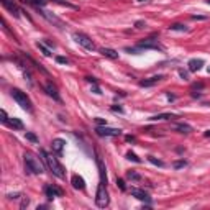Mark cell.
<instances>
[{
	"label": "cell",
	"instance_id": "5bb4252c",
	"mask_svg": "<svg viewBox=\"0 0 210 210\" xmlns=\"http://www.w3.org/2000/svg\"><path fill=\"white\" fill-rule=\"evenodd\" d=\"M44 90H46L48 95L53 97L56 102H61V97H59V94H57V89H56V86H54L53 82H48L46 86H44Z\"/></svg>",
	"mask_w": 210,
	"mask_h": 210
},
{
	"label": "cell",
	"instance_id": "c3c4849f",
	"mask_svg": "<svg viewBox=\"0 0 210 210\" xmlns=\"http://www.w3.org/2000/svg\"><path fill=\"white\" fill-rule=\"evenodd\" d=\"M203 136H207V138H209V136H210V130H207V132L203 133Z\"/></svg>",
	"mask_w": 210,
	"mask_h": 210
},
{
	"label": "cell",
	"instance_id": "f546056e",
	"mask_svg": "<svg viewBox=\"0 0 210 210\" xmlns=\"http://www.w3.org/2000/svg\"><path fill=\"white\" fill-rule=\"evenodd\" d=\"M179 76H181V79H184V81H189V72L184 71V69H179Z\"/></svg>",
	"mask_w": 210,
	"mask_h": 210
},
{
	"label": "cell",
	"instance_id": "f35d334b",
	"mask_svg": "<svg viewBox=\"0 0 210 210\" xmlns=\"http://www.w3.org/2000/svg\"><path fill=\"white\" fill-rule=\"evenodd\" d=\"M125 140H126V141H128V143H133V141H135V136H133V135H126V136H125Z\"/></svg>",
	"mask_w": 210,
	"mask_h": 210
},
{
	"label": "cell",
	"instance_id": "5b68a950",
	"mask_svg": "<svg viewBox=\"0 0 210 210\" xmlns=\"http://www.w3.org/2000/svg\"><path fill=\"white\" fill-rule=\"evenodd\" d=\"M72 38H74L76 43H79L82 48H84V49H87V51H94V49H95V43H94V41L87 35H84V33L76 31L74 35H72Z\"/></svg>",
	"mask_w": 210,
	"mask_h": 210
},
{
	"label": "cell",
	"instance_id": "7402d4cb",
	"mask_svg": "<svg viewBox=\"0 0 210 210\" xmlns=\"http://www.w3.org/2000/svg\"><path fill=\"white\" fill-rule=\"evenodd\" d=\"M126 177H128L130 181H136V182L143 181L141 174H138V172H136V171H128V172H126Z\"/></svg>",
	"mask_w": 210,
	"mask_h": 210
},
{
	"label": "cell",
	"instance_id": "ab89813d",
	"mask_svg": "<svg viewBox=\"0 0 210 210\" xmlns=\"http://www.w3.org/2000/svg\"><path fill=\"white\" fill-rule=\"evenodd\" d=\"M86 81H87V82H90V84H97V79H95V77H90V76H87Z\"/></svg>",
	"mask_w": 210,
	"mask_h": 210
},
{
	"label": "cell",
	"instance_id": "e575fe53",
	"mask_svg": "<svg viewBox=\"0 0 210 210\" xmlns=\"http://www.w3.org/2000/svg\"><path fill=\"white\" fill-rule=\"evenodd\" d=\"M135 26H136V28H138V30H141V28H145V22H143V20H138V22H136L135 23Z\"/></svg>",
	"mask_w": 210,
	"mask_h": 210
},
{
	"label": "cell",
	"instance_id": "4dcf8cb0",
	"mask_svg": "<svg viewBox=\"0 0 210 210\" xmlns=\"http://www.w3.org/2000/svg\"><path fill=\"white\" fill-rule=\"evenodd\" d=\"M56 61L59 62V64H68V62H69V59H68V57H64V56H57Z\"/></svg>",
	"mask_w": 210,
	"mask_h": 210
},
{
	"label": "cell",
	"instance_id": "8d00e7d4",
	"mask_svg": "<svg viewBox=\"0 0 210 210\" xmlns=\"http://www.w3.org/2000/svg\"><path fill=\"white\" fill-rule=\"evenodd\" d=\"M192 89H194V90H197V89H199V90H202V89H203V84H202V82H199V84H194V86H192Z\"/></svg>",
	"mask_w": 210,
	"mask_h": 210
},
{
	"label": "cell",
	"instance_id": "816d5d0a",
	"mask_svg": "<svg viewBox=\"0 0 210 210\" xmlns=\"http://www.w3.org/2000/svg\"><path fill=\"white\" fill-rule=\"evenodd\" d=\"M207 4H209V5H210V0H207Z\"/></svg>",
	"mask_w": 210,
	"mask_h": 210
},
{
	"label": "cell",
	"instance_id": "681fc988",
	"mask_svg": "<svg viewBox=\"0 0 210 210\" xmlns=\"http://www.w3.org/2000/svg\"><path fill=\"white\" fill-rule=\"evenodd\" d=\"M207 72H209V74H210V66H209V68H207Z\"/></svg>",
	"mask_w": 210,
	"mask_h": 210
},
{
	"label": "cell",
	"instance_id": "e0dca14e",
	"mask_svg": "<svg viewBox=\"0 0 210 210\" xmlns=\"http://www.w3.org/2000/svg\"><path fill=\"white\" fill-rule=\"evenodd\" d=\"M5 125L10 126V128H13V130H23V128H25V126H23V121L20 120V118H15V117L8 118V121Z\"/></svg>",
	"mask_w": 210,
	"mask_h": 210
},
{
	"label": "cell",
	"instance_id": "52a82bcc",
	"mask_svg": "<svg viewBox=\"0 0 210 210\" xmlns=\"http://www.w3.org/2000/svg\"><path fill=\"white\" fill-rule=\"evenodd\" d=\"M138 48H141V49H158V51H163V46L158 43L156 38L143 39V41H140V43H138Z\"/></svg>",
	"mask_w": 210,
	"mask_h": 210
},
{
	"label": "cell",
	"instance_id": "8fae6325",
	"mask_svg": "<svg viewBox=\"0 0 210 210\" xmlns=\"http://www.w3.org/2000/svg\"><path fill=\"white\" fill-rule=\"evenodd\" d=\"M64 146H66L64 140L56 138V140H53V143H51V150H53V153H56L57 156H62V153H64Z\"/></svg>",
	"mask_w": 210,
	"mask_h": 210
},
{
	"label": "cell",
	"instance_id": "7dc6e473",
	"mask_svg": "<svg viewBox=\"0 0 210 210\" xmlns=\"http://www.w3.org/2000/svg\"><path fill=\"white\" fill-rule=\"evenodd\" d=\"M43 209H48V205H38V210H43Z\"/></svg>",
	"mask_w": 210,
	"mask_h": 210
},
{
	"label": "cell",
	"instance_id": "1f68e13d",
	"mask_svg": "<svg viewBox=\"0 0 210 210\" xmlns=\"http://www.w3.org/2000/svg\"><path fill=\"white\" fill-rule=\"evenodd\" d=\"M117 185L120 187V190H126V185H125L123 179H117Z\"/></svg>",
	"mask_w": 210,
	"mask_h": 210
},
{
	"label": "cell",
	"instance_id": "f6af8a7d",
	"mask_svg": "<svg viewBox=\"0 0 210 210\" xmlns=\"http://www.w3.org/2000/svg\"><path fill=\"white\" fill-rule=\"evenodd\" d=\"M192 18H194V20H205L207 17H200V15H194Z\"/></svg>",
	"mask_w": 210,
	"mask_h": 210
},
{
	"label": "cell",
	"instance_id": "ffe728a7",
	"mask_svg": "<svg viewBox=\"0 0 210 210\" xmlns=\"http://www.w3.org/2000/svg\"><path fill=\"white\" fill-rule=\"evenodd\" d=\"M100 53H102L105 57H110V59H118V53L115 49H112V48H102V49H100Z\"/></svg>",
	"mask_w": 210,
	"mask_h": 210
},
{
	"label": "cell",
	"instance_id": "277c9868",
	"mask_svg": "<svg viewBox=\"0 0 210 210\" xmlns=\"http://www.w3.org/2000/svg\"><path fill=\"white\" fill-rule=\"evenodd\" d=\"M110 199H108V192H107V184L99 182V187H97V194H95V203L100 209H105L108 205Z\"/></svg>",
	"mask_w": 210,
	"mask_h": 210
},
{
	"label": "cell",
	"instance_id": "484cf974",
	"mask_svg": "<svg viewBox=\"0 0 210 210\" xmlns=\"http://www.w3.org/2000/svg\"><path fill=\"white\" fill-rule=\"evenodd\" d=\"M148 161L150 163H153L154 166H159V167H164V161H161V159H158V158H154V156H148Z\"/></svg>",
	"mask_w": 210,
	"mask_h": 210
},
{
	"label": "cell",
	"instance_id": "9c48e42d",
	"mask_svg": "<svg viewBox=\"0 0 210 210\" xmlns=\"http://www.w3.org/2000/svg\"><path fill=\"white\" fill-rule=\"evenodd\" d=\"M44 194H46V197H48L49 200H53L54 197H61L64 192H62V189L57 187V185L48 184V185H44Z\"/></svg>",
	"mask_w": 210,
	"mask_h": 210
},
{
	"label": "cell",
	"instance_id": "f907efd6",
	"mask_svg": "<svg viewBox=\"0 0 210 210\" xmlns=\"http://www.w3.org/2000/svg\"><path fill=\"white\" fill-rule=\"evenodd\" d=\"M138 2H146V0H138Z\"/></svg>",
	"mask_w": 210,
	"mask_h": 210
},
{
	"label": "cell",
	"instance_id": "8992f818",
	"mask_svg": "<svg viewBox=\"0 0 210 210\" xmlns=\"http://www.w3.org/2000/svg\"><path fill=\"white\" fill-rule=\"evenodd\" d=\"M95 133L99 136H120L121 135V130L118 128H110L107 125H99L95 128Z\"/></svg>",
	"mask_w": 210,
	"mask_h": 210
},
{
	"label": "cell",
	"instance_id": "44dd1931",
	"mask_svg": "<svg viewBox=\"0 0 210 210\" xmlns=\"http://www.w3.org/2000/svg\"><path fill=\"white\" fill-rule=\"evenodd\" d=\"M23 2H26V4H31L33 7H36V8H43L44 5L49 2V0H23Z\"/></svg>",
	"mask_w": 210,
	"mask_h": 210
},
{
	"label": "cell",
	"instance_id": "60d3db41",
	"mask_svg": "<svg viewBox=\"0 0 210 210\" xmlns=\"http://www.w3.org/2000/svg\"><path fill=\"white\" fill-rule=\"evenodd\" d=\"M92 92H94V94H102V92H100V89H99V86H97V84H94V89H92Z\"/></svg>",
	"mask_w": 210,
	"mask_h": 210
},
{
	"label": "cell",
	"instance_id": "cb8c5ba5",
	"mask_svg": "<svg viewBox=\"0 0 210 210\" xmlns=\"http://www.w3.org/2000/svg\"><path fill=\"white\" fill-rule=\"evenodd\" d=\"M36 46H38V49L41 51V53H43V54H44V56H46V57H49V56H51V51L48 49V48L44 46L43 43H36Z\"/></svg>",
	"mask_w": 210,
	"mask_h": 210
},
{
	"label": "cell",
	"instance_id": "603a6c76",
	"mask_svg": "<svg viewBox=\"0 0 210 210\" xmlns=\"http://www.w3.org/2000/svg\"><path fill=\"white\" fill-rule=\"evenodd\" d=\"M169 30H172V31H187V26L182 25V23H172L169 26Z\"/></svg>",
	"mask_w": 210,
	"mask_h": 210
},
{
	"label": "cell",
	"instance_id": "7bdbcfd3",
	"mask_svg": "<svg viewBox=\"0 0 210 210\" xmlns=\"http://www.w3.org/2000/svg\"><path fill=\"white\" fill-rule=\"evenodd\" d=\"M44 43H46L49 48H54V43H53V41H49V39H44Z\"/></svg>",
	"mask_w": 210,
	"mask_h": 210
},
{
	"label": "cell",
	"instance_id": "3957f363",
	"mask_svg": "<svg viewBox=\"0 0 210 210\" xmlns=\"http://www.w3.org/2000/svg\"><path fill=\"white\" fill-rule=\"evenodd\" d=\"M12 97H13V100L20 105V107L23 108V110L26 112H33V105H31V100H30V97L26 95L25 92H22L20 89H12L10 90Z\"/></svg>",
	"mask_w": 210,
	"mask_h": 210
},
{
	"label": "cell",
	"instance_id": "d4e9b609",
	"mask_svg": "<svg viewBox=\"0 0 210 210\" xmlns=\"http://www.w3.org/2000/svg\"><path fill=\"white\" fill-rule=\"evenodd\" d=\"M172 166H174V169H182V167L187 166V161H185V159H177V161L172 163Z\"/></svg>",
	"mask_w": 210,
	"mask_h": 210
},
{
	"label": "cell",
	"instance_id": "74e56055",
	"mask_svg": "<svg viewBox=\"0 0 210 210\" xmlns=\"http://www.w3.org/2000/svg\"><path fill=\"white\" fill-rule=\"evenodd\" d=\"M95 123L97 125H107V120H103V118H95Z\"/></svg>",
	"mask_w": 210,
	"mask_h": 210
},
{
	"label": "cell",
	"instance_id": "836d02e7",
	"mask_svg": "<svg viewBox=\"0 0 210 210\" xmlns=\"http://www.w3.org/2000/svg\"><path fill=\"white\" fill-rule=\"evenodd\" d=\"M0 115H2V123H7V121H8V115H7V112H5V110H2V112H0Z\"/></svg>",
	"mask_w": 210,
	"mask_h": 210
},
{
	"label": "cell",
	"instance_id": "ba28073f",
	"mask_svg": "<svg viewBox=\"0 0 210 210\" xmlns=\"http://www.w3.org/2000/svg\"><path fill=\"white\" fill-rule=\"evenodd\" d=\"M38 12H39V15H41V17H44L48 20V22L49 23H53V25H56L57 28H64V22H62V20H59V18L57 17H54V15H51L49 12H46V10H43V8H38Z\"/></svg>",
	"mask_w": 210,
	"mask_h": 210
},
{
	"label": "cell",
	"instance_id": "2e32d148",
	"mask_svg": "<svg viewBox=\"0 0 210 210\" xmlns=\"http://www.w3.org/2000/svg\"><path fill=\"white\" fill-rule=\"evenodd\" d=\"M203 64H205V62H203V59H195V57H194V59H190V61L187 62L189 71H190V72H197V71H200Z\"/></svg>",
	"mask_w": 210,
	"mask_h": 210
},
{
	"label": "cell",
	"instance_id": "b9f144b4",
	"mask_svg": "<svg viewBox=\"0 0 210 210\" xmlns=\"http://www.w3.org/2000/svg\"><path fill=\"white\" fill-rule=\"evenodd\" d=\"M8 199H18V197H20V194H8Z\"/></svg>",
	"mask_w": 210,
	"mask_h": 210
},
{
	"label": "cell",
	"instance_id": "4316f807",
	"mask_svg": "<svg viewBox=\"0 0 210 210\" xmlns=\"http://www.w3.org/2000/svg\"><path fill=\"white\" fill-rule=\"evenodd\" d=\"M126 159L133 161V163H141V159H140L135 153H132V151H128V153H126Z\"/></svg>",
	"mask_w": 210,
	"mask_h": 210
},
{
	"label": "cell",
	"instance_id": "f1b7e54d",
	"mask_svg": "<svg viewBox=\"0 0 210 210\" xmlns=\"http://www.w3.org/2000/svg\"><path fill=\"white\" fill-rule=\"evenodd\" d=\"M125 51H126V53H130V54H140L141 53V48H125Z\"/></svg>",
	"mask_w": 210,
	"mask_h": 210
},
{
	"label": "cell",
	"instance_id": "6da1fadb",
	"mask_svg": "<svg viewBox=\"0 0 210 210\" xmlns=\"http://www.w3.org/2000/svg\"><path fill=\"white\" fill-rule=\"evenodd\" d=\"M39 153H41V156L44 158V161H46L48 167H49V171L53 172L56 177H59V179H64V177H66L64 167H62V164L57 161V158H54L53 154H48L44 150H39Z\"/></svg>",
	"mask_w": 210,
	"mask_h": 210
},
{
	"label": "cell",
	"instance_id": "ac0fdd59",
	"mask_svg": "<svg viewBox=\"0 0 210 210\" xmlns=\"http://www.w3.org/2000/svg\"><path fill=\"white\" fill-rule=\"evenodd\" d=\"M174 130H176V132H179V133H185V135H189V133L194 132L192 126H190V125H187V123H176L174 125Z\"/></svg>",
	"mask_w": 210,
	"mask_h": 210
},
{
	"label": "cell",
	"instance_id": "ee69618b",
	"mask_svg": "<svg viewBox=\"0 0 210 210\" xmlns=\"http://www.w3.org/2000/svg\"><path fill=\"white\" fill-rule=\"evenodd\" d=\"M167 99H169V100H176V95H174V94H171V92H167Z\"/></svg>",
	"mask_w": 210,
	"mask_h": 210
},
{
	"label": "cell",
	"instance_id": "7a4b0ae2",
	"mask_svg": "<svg viewBox=\"0 0 210 210\" xmlns=\"http://www.w3.org/2000/svg\"><path fill=\"white\" fill-rule=\"evenodd\" d=\"M23 159H25V169H26V172H30V174H41V172H44L43 164L39 163V161L36 159L31 153H25Z\"/></svg>",
	"mask_w": 210,
	"mask_h": 210
},
{
	"label": "cell",
	"instance_id": "d6a6232c",
	"mask_svg": "<svg viewBox=\"0 0 210 210\" xmlns=\"http://www.w3.org/2000/svg\"><path fill=\"white\" fill-rule=\"evenodd\" d=\"M112 110L113 112H117V113H123V107H120V105H112Z\"/></svg>",
	"mask_w": 210,
	"mask_h": 210
},
{
	"label": "cell",
	"instance_id": "83f0119b",
	"mask_svg": "<svg viewBox=\"0 0 210 210\" xmlns=\"http://www.w3.org/2000/svg\"><path fill=\"white\" fill-rule=\"evenodd\" d=\"M25 136H26V140H28V141H31V143H38V136H36L35 133L26 132V133H25Z\"/></svg>",
	"mask_w": 210,
	"mask_h": 210
},
{
	"label": "cell",
	"instance_id": "d590c367",
	"mask_svg": "<svg viewBox=\"0 0 210 210\" xmlns=\"http://www.w3.org/2000/svg\"><path fill=\"white\" fill-rule=\"evenodd\" d=\"M28 203H30V200L25 197V199L22 200V205H20V209H26V207H28Z\"/></svg>",
	"mask_w": 210,
	"mask_h": 210
},
{
	"label": "cell",
	"instance_id": "d6986e66",
	"mask_svg": "<svg viewBox=\"0 0 210 210\" xmlns=\"http://www.w3.org/2000/svg\"><path fill=\"white\" fill-rule=\"evenodd\" d=\"M172 118H177L174 113H158V115H153L150 117L151 121H158V120H172Z\"/></svg>",
	"mask_w": 210,
	"mask_h": 210
},
{
	"label": "cell",
	"instance_id": "30bf717a",
	"mask_svg": "<svg viewBox=\"0 0 210 210\" xmlns=\"http://www.w3.org/2000/svg\"><path fill=\"white\" fill-rule=\"evenodd\" d=\"M0 2H2V5H4L5 8H7L8 12H10L12 15H13V17H20V13H22V10H20V7H18L17 4H15L13 0H0Z\"/></svg>",
	"mask_w": 210,
	"mask_h": 210
},
{
	"label": "cell",
	"instance_id": "7c38bea8",
	"mask_svg": "<svg viewBox=\"0 0 210 210\" xmlns=\"http://www.w3.org/2000/svg\"><path fill=\"white\" fill-rule=\"evenodd\" d=\"M132 195L133 197H136L138 200H143V202H148V203H151V197L148 195V192H145L143 189H138V187H132Z\"/></svg>",
	"mask_w": 210,
	"mask_h": 210
},
{
	"label": "cell",
	"instance_id": "4fadbf2b",
	"mask_svg": "<svg viewBox=\"0 0 210 210\" xmlns=\"http://www.w3.org/2000/svg\"><path fill=\"white\" fill-rule=\"evenodd\" d=\"M164 76L159 74V76H153V77H148V79H143V81H140V86L141 87H153L156 86L159 81H163Z\"/></svg>",
	"mask_w": 210,
	"mask_h": 210
},
{
	"label": "cell",
	"instance_id": "9a60e30c",
	"mask_svg": "<svg viewBox=\"0 0 210 210\" xmlns=\"http://www.w3.org/2000/svg\"><path fill=\"white\" fill-rule=\"evenodd\" d=\"M71 184L74 189H77V190H82V189L86 187V181H84V177H81L79 174H74L71 177Z\"/></svg>",
	"mask_w": 210,
	"mask_h": 210
},
{
	"label": "cell",
	"instance_id": "bcb514c9",
	"mask_svg": "<svg viewBox=\"0 0 210 210\" xmlns=\"http://www.w3.org/2000/svg\"><path fill=\"white\" fill-rule=\"evenodd\" d=\"M192 97H194V99H200V94H195V92H192Z\"/></svg>",
	"mask_w": 210,
	"mask_h": 210
}]
</instances>
